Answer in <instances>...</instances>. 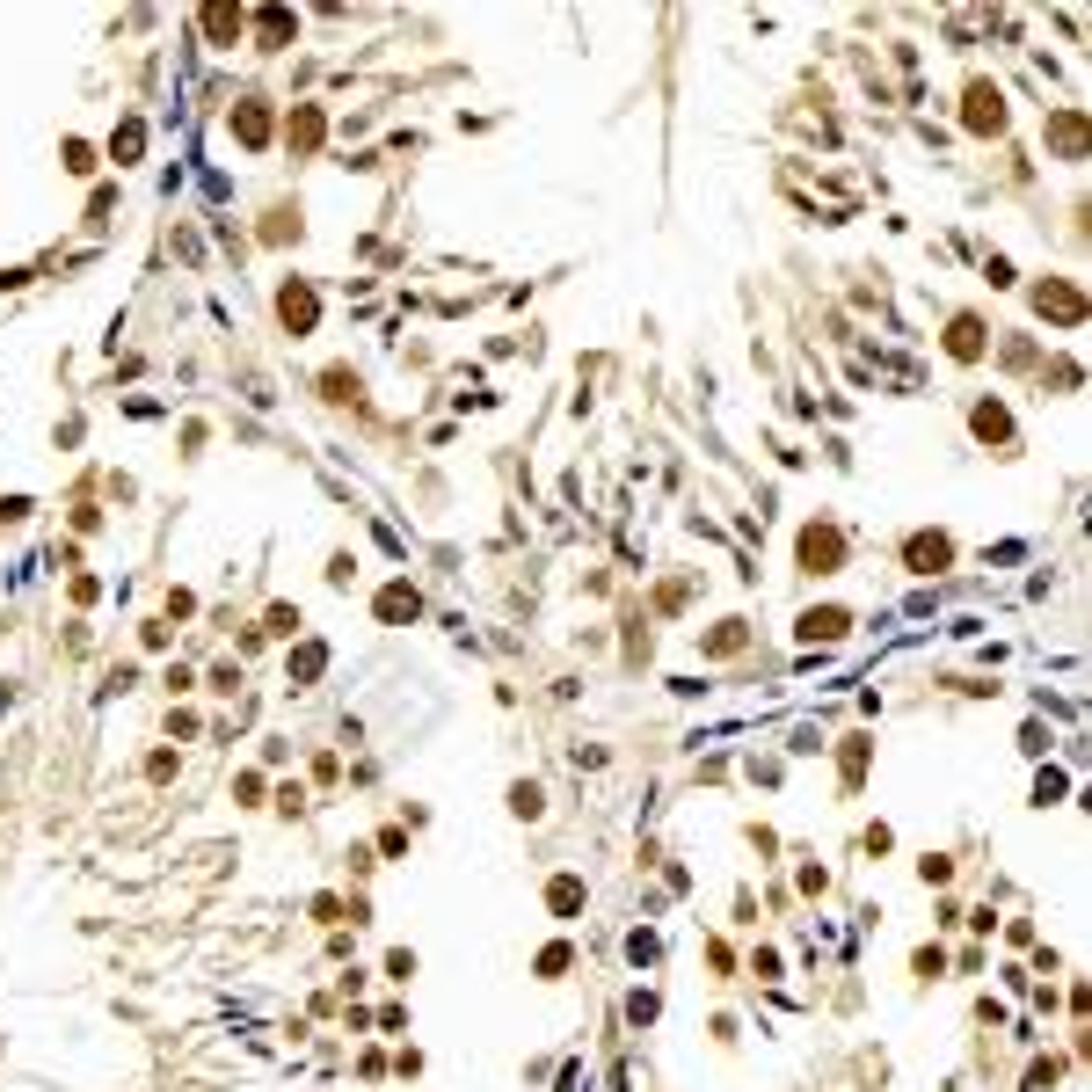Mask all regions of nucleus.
<instances>
[{
	"label": "nucleus",
	"instance_id": "nucleus-1",
	"mask_svg": "<svg viewBox=\"0 0 1092 1092\" xmlns=\"http://www.w3.org/2000/svg\"><path fill=\"white\" fill-rule=\"evenodd\" d=\"M801 561H837V539H830V532H809V539H801Z\"/></svg>",
	"mask_w": 1092,
	"mask_h": 1092
}]
</instances>
